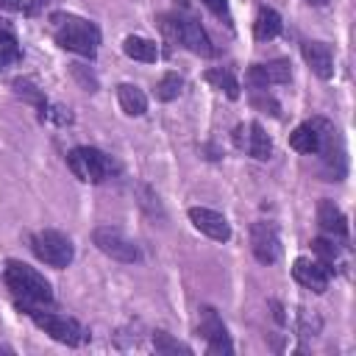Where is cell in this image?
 <instances>
[{"instance_id": "cell-1", "label": "cell", "mask_w": 356, "mask_h": 356, "mask_svg": "<svg viewBox=\"0 0 356 356\" xmlns=\"http://www.w3.org/2000/svg\"><path fill=\"white\" fill-rule=\"evenodd\" d=\"M3 281L19 298V306H42V303H50L53 300L50 281L39 270H33L31 264H25V261H17V259L6 261Z\"/></svg>"}, {"instance_id": "cell-24", "label": "cell", "mask_w": 356, "mask_h": 356, "mask_svg": "<svg viewBox=\"0 0 356 356\" xmlns=\"http://www.w3.org/2000/svg\"><path fill=\"white\" fill-rule=\"evenodd\" d=\"M153 348H156L159 353H184V356H189V353H192V348H189V345H184V342L172 339L167 331H156V334H153Z\"/></svg>"}, {"instance_id": "cell-8", "label": "cell", "mask_w": 356, "mask_h": 356, "mask_svg": "<svg viewBox=\"0 0 356 356\" xmlns=\"http://www.w3.org/2000/svg\"><path fill=\"white\" fill-rule=\"evenodd\" d=\"M250 250L261 264H273L281 256V239H278V228L273 222H253L250 225Z\"/></svg>"}, {"instance_id": "cell-12", "label": "cell", "mask_w": 356, "mask_h": 356, "mask_svg": "<svg viewBox=\"0 0 356 356\" xmlns=\"http://www.w3.org/2000/svg\"><path fill=\"white\" fill-rule=\"evenodd\" d=\"M248 83L250 86H267V83H289L292 78V70H289V61L286 58H275V61H267V64H253L248 70Z\"/></svg>"}, {"instance_id": "cell-16", "label": "cell", "mask_w": 356, "mask_h": 356, "mask_svg": "<svg viewBox=\"0 0 356 356\" xmlns=\"http://www.w3.org/2000/svg\"><path fill=\"white\" fill-rule=\"evenodd\" d=\"M245 150L256 159V161H267L273 156V142L264 134V128L259 122H248L245 125Z\"/></svg>"}, {"instance_id": "cell-7", "label": "cell", "mask_w": 356, "mask_h": 356, "mask_svg": "<svg viewBox=\"0 0 356 356\" xmlns=\"http://www.w3.org/2000/svg\"><path fill=\"white\" fill-rule=\"evenodd\" d=\"M92 242L97 245L100 253H106V256L114 259V261H122V264H134V261H139V248H136L134 239H128L120 228L97 225V228L92 231Z\"/></svg>"}, {"instance_id": "cell-20", "label": "cell", "mask_w": 356, "mask_h": 356, "mask_svg": "<svg viewBox=\"0 0 356 356\" xmlns=\"http://www.w3.org/2000/svg\"><path fill=\"white\" fill-rule=\"evenodd\" d=\"M11 86H14V92L22 97V100H28V103H33L36 108H39V117L44 120V114H47V100H44V92L31 81V78H14L11 81Z\"/></svg>"}, {"instance_id": "cell-17", "label": "cell", "mask_w": 356, "mask_h": 356, "mask_svg": "<svg viewBox=\"0 0 356 356\" xmlns=\"http://www.w3.org/2000/svg\"><path fill=\"white\" fill-rule=\"evenodd\" d=\"M117 100H120V108L128 117H142L147 111V97L136 83H120L117 86Z\"/></svg>"}, {"instance_id": "cell-15", "label": "cell", "mask_w": 356, "mask_h": 356, "mask_svg": "<svg viewBox=\"0 0 356 356\" xmlns=\"http://www.w3.org/2000/svg\"><path fill=\"white\" fill-rule=\"evenodd\" d=\"M289 145H292V150H298V153L314 156V153L320 150V128H317V120L312 117L309 122L298 125V128L289 134Z\"/></svg>"}, {"instance_id": "cell-18", "label": "cell", "mask_w": 356, "mask_h": 356, "mask_svg": "<svg viewBox=\"0 0 356 356\" xmlns=\"http://www.w3.org/2000/svg\"><path fill=\"white\" fill-rule=\"evenodd\" d=\"M281 33V14L275 8H267L261 6L259 14H256V22H253V36L259 42H270Z\"/></svg>"}, {"instance_id": "cell-23", "label": "cell", "mask_w": 356, "mask_h": 356, "mask_svg": "<svg viewBox=\"0 0 356 356\" xmlns=\"http://www.w3.org/2000/svg\"><path fill=\"white\" fill-rule=\"evenodd\" d=\"M181 89H184V78H181L178 72H167V75L156 83V97L164 100V103H170V100H175V97L181 95Z\"/></svg>"}, {"instance_id": "cell-13", "label": "cell", "mask_w": 356, "mask_h": 356, "mask_svg": "<svg viewBox=\"0 0 356 356\" xmlns=\"http://www.w3.org/2000/svg\"><path fill=\"white\" fill-rule=\"evenodd\" d=\"M300 53H303V61L312 67V72L323 81H328L334 75V56H331V47L325 42H303L300 44Z\"/></svg>"}, {"instance_id": "cell-32", "label": "cell", "mask_w": 356, "mask_h": 356, "mask_svg": "<svg viewBox=\"0 0 356 356\" xmlns=\"http://www.w3.org/2000/svg\"><path fill=\"white\" fill-rule=\"evenodd\" d=\"M306 3H309V6H323L325 0H306Z\"/></svg>"}, {"instance_id": "cell-28", "label": "cell", "mask_w": 356, "mask_h": 356, "mask_svg": "<svg viewBox=\"0 0 356 356\" xmlns=\"http://www.w3.org/2000/svg\"><path fill=\"white\" fill-rule=\"evenodd\" d=\"M211 14H217V17H222L225 22L231 19V8H228V0H200Z\"/></svg>"}, {"instance_id": "cell-2", "label": "cell", "mask_w": 356, "mask_h": 356, "mask_svg": "<svg viewBox=\"0 0 356 356\" xmlns=\"http://www.w3.org/2000/svg\"><path fill=\"white\" fill-rule=\"evenodd\" d=\"M53 25V36L64 50L81 53L86 58H95L97 44H100V31L95 22L75 17V14H53L50 17Z\"/></svg>"}, {"instance_id": "cell-4", "label": "cell", "mask_w": 356, "mask_h": 356, "mask_svg": "<svg viewBox=\"0 0 356 356\" xmlns=\"http://www.w3.org/2000/svg\"><path fill=\"white\" fill-rule=\"evenodd\" d=\"M67 164L72 170L75 178L86 181V184H103L106 178H111L117 172V161L111 156H106L97 147H72L67 153Z\"/></svg>"}, {"instance_id": "cell-29", "label": "cell", "mask_w": 356, "mask_h": 356, "mask_svg": "<svg viewBox=\"0 0 356 356\" xmlns=\"http://www.w3.org/2000/svg\"><path fill=\"white\" fill-rule=\"evenodd\" d=\"M44 117H53L58 125H67V122H72V114H70V108H64V106H53V111H47Z\"/></svg>"}, {"instance_id": "cell-11", "label": "cell", "mask_w": 356, "mask_h": 356, "mask_svg": "<svg viewBox=\"0 0 356 356\" xmlns=\"http://www.w3.org/2000/svg\"><path fill=\"white\" fill-rule=\"evenodd\" d=\"M186 214H189L192 225L200 234H206L209 239H214V242H228L231 239V225L220 211H211V209H203V206H192Z\"/></svg>"}, {"instance_id": "cell-6", "label": "cell", "mask_w": 356, "mask_h": 356, "mask_svg": "<svg viewBox=\"0 0 356 356\" xmlns=\"http://www.w3.org/2000/svg\"><path fill=\"white\" fill-rule=\"evenodd\" d=\"M31 250H33V256L39 261H44V264H50L56 270L70 267L72 259H75V248H72L70 236H64L61 231H53V228L33 234L31 236Z\"/></svg>"}, {"instance_id": "cell-21", "label": "cell", "mask_w": 356, "mask_h": 356, "mask_svg": "<svg viewBox=\"0 0 356 356\" xmlns=\"http://www.w3.org/2000/svg\"><path fill=\"white\" fill-rule=\"evenodd\" d=\"M206 81H209L214 89L225 92L231 100H236V97H239V81L234 78V72H231V70H225V67L209 70V72H206Z\"/></svg>"}, {"instance_id": "cell-22", "label": "cell", "mask_w": 356, "mask_h": 356, "mask_svg": "<svg viewBox=\"0 0 356 356\" xmlns=\"http://www.w3.org/2000/svg\"><path fill=\"white\" fill-rule=\"evenodd\" d=\"M19 42H17V36L8 31V28H3L0 25V70L3 67H8V64H14V61H19Z\"/></svg>"}, {"instance_id": "cell-19", "label": "cell", "mask_w": 356, "mask_h": 356, "mask_svg": "<svg viewBox=\"0 0 356 356\" xmlns=\"http://www.w3.org/2000/svg\"><path fill=\"white\" fill-rule=\"evenodd\" d=\"M122 53H125L128 58L145 61V64L159 61V47H156V42H150V39H145V36H128V39L122 42Z\"/></svg>"}, {"instance_id": "cell-25", "label": "cell", "mask_w": 356, "mask_h": 356, "mask_svg": "<svg viewBox=\"0 0 356 356\" xmlns=\"http://www.w3.org/2000/svg\"><path fill=\"white\" fill-rule=\"evenodd\" d=\"M70 75L81 83V89H86V92H97V75L86 67V64H70Z\"/></svg>"}, {"instance_id": "cell-31", "label": "cell", "mask_w": 356, "mask_h": 356, "mask_svg": "<svg viewBox=\"0 0 356 356\" xmlns=\"http://www.w3.org/2000/svg\"><path fill=\"white\" fill-rule=\"evenodd\" d=\"M0 8H6V11H19V8H22V0H0Z\"/></svg>"}, {"instance_id": "cell-9", "label": "cell", "mask_w": 356, "mask_h": 356, "mask_svg": "<svg viewBox=\"0 0 356 356\" xmlns=\"http://www.w3.org/2000/svg\"><path fill=\"white\" fill-rule=\"evenodd\" d=\"M209 345V353H234V345H231V337L220 320V314L211 309V306H203L200 309V328H197Z\"/></svg>"}, {"instance_id": "cell-26", "label": "cell", "mask_w": 356, "mask_h": 356, "mask_svg": "<svg viewBox=\"0 0 356 356\" xmlns=\"http://www.w3.org/2000/svg\"><path fill=\"white\" fill-rule=\"evenodd\" d=\"M312 248H314V253L320 256V261H323L328 270H334V261L339 259V250L334 248V242H328V239H314Z\"/></svg>"}, {"instance_id": "cell-30", "label": "cell", "mask_w": 356, "mask_h": 356, "mask_svg": "<svg viewBox=\"0 0 356 356\" xmlns=\"http://www.w3.org/2000/svg\"><path fill=\"white\" fill-rule=\"evenodd\" d=\"M44 3H47V0H22V11H25L28 17H36V14L44 8Z\"/></svg>"}, {"instance_id": "cell-33", "label": "cell", "mask_w": 356, "mask_h": 356, "mask_svg": "<svg viewBox=\"0 0 356 356\" xmlns=\"http://www.w3.org/2000/svg\"><path fill=\"white\" fill-rule=\"evenodd\" d=\"M0 353H11V348H6V345H0Z\"/></svg>"}, {"instance_id": "cell-27", "label": "cell", "mask_w": 356, "mask_h": 356, "mask_svg": "<svg viewBox=\"0 0 356 356\" xmlns=\"http://www.w3.org/2000/svg\"><path fill=\"white\" fill-rule=\"evenodd\" d=\"M250 106H253V108H261V111H267V114H273V117L281 114L275 97H270V95H264V92H253V95H250Z\"/></svg>"}, {"instance_id": "cell-5", "label": "cell", "mask_w": 356, "mask_h": 356, "mask_svg": "<svg viewBox=\"0 0 356 356\" xmlns=\"http://www.w3.org/2000/svg\"><path fill=\"white\" fill-rule=\"evenodd\" d=\"M25 309V314L44 331V334H50L56 342H61V345H70V348H75V345H81L89 334H86V328L78 323V320H72V317H64V314H53V312H42L39 306H22Z\"/></svg>"}, {"instance_id": "cell-10", "label": "cell", "mask_w": 356, "mask_h": 356, "mask_svg": "<svg viewBox=\"0 0 356 356\" xmlns=\"http://www.w3.org/2000/svg\"><path fill=\"white\" fill-rule=\"evenodd\" d=\"M292 275H295V281L300 286H306V289H312L317 295H323L328 289V281H331V270L320 259H303V256L295 259Z\"/></svg>"}, {"instance_id": "cell-3", "label": "cell", "mask_w": 356, "mask_h": 356, "mask_svg": "<svg viewBox=\"0 0 356 356\" xmlns=\"http://www.w3.org/2000/svg\"><path fill=\"white\" fill-rule=\"evenodd\" d=\"M159 28L164 31V36H170L172 42H181L186 50L197 53V56H214L211 39L203 31V25L192 17H181V14H161L159 17Z\"/></svg>"}, {"instance_id": "cell-14", "label": "cell", "mask_w": 356, "mask_h": 356, "mask_svg": "<svg viewBox=\"0 0 356 356\" xmlns=\"http://www.w3.org/2000/svg\"><path fill=\"white\" fill-rule=\"evenodd\" d=\"M317 222H320V228L325 231V234H331V236H339V239H345L348 236V217L339 211V206L334 203V200H328V197H323L320 203H317Z\"/></svg>"}]
</instances>
